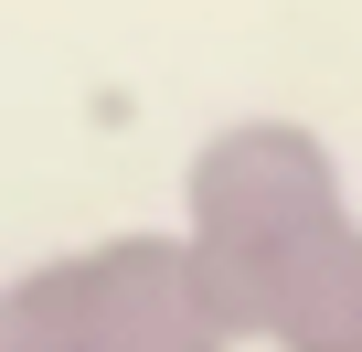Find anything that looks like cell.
Masks as SVG:
<instances>
[{
    "label": "cell",
    "instance_id": "6da1fadb",
    "mask_svg": "<svg viewBox=\"0 0 362 352\" xmlns=\"http://www.w3.org/2000/svg\"><path fill=\"white\" fill-rule=\"evenodd\" d=\"M0 352H11V320H0Z\"/></svg>",
    "mask_w": 362,
    "mask_h": 352
}]
</instances>
